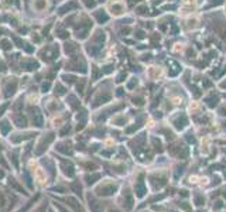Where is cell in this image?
I'll use <instances>...</instances> for the list:
<instances>
[{
  "instance_id": "obj_4",
  "label": "cell",
  "mask_w": 226,
  "mask_h": 212,
  "mask_svg": "<svg viewBox=\"0 0 226 212\" xmlns=\"http://www.w3.org/2000/svg\"><path fill=\"white\" fill-rule=\"evenodd\" d=\"M89 208H91L92 212H102L101 205H99V202L96 200H91L89 198Z\"/></svg>"
},
{
  "instance_id": "obj_6",
  "label": "cell",
  "mask_w": 226,
  "mask_h": 212,
  "mask_svg": "<svg viewBox=\"0 0 226 212\" xmlns=\"http://www.w3.org/2000/svg\"><path fill=\"white\" fill-rule=\"evenodd\" d=\"M34 6H35V9L43 10V9H45V7H47V2H45V0H35Z\"/></svg>"
},
{
  "instance_id": "obj_1",
  "label": "cell",
  "mask_w": 226,
  "mask_h": 212,
  "mask_svg": "<svg viewBox=\"0 0 226 212\" xmlns=\"http://www.w3.org/2000/svg\"><path fill=\"white\" fill-rule=\"evenodd\" d=\"M117 190L116 182L113 181H105L96 188V194L98 195H102V197H110L115 194V191Z\"/></svg>"
},
{
  "instance_id": "obj_7",
  "label": "cell",
  "mask_w": 226,
  "mask_h": 212,
  "mask_svg": "<svg viewBox=\"0 0 226 212\" xmlns=\"http://www.w3.org/2000/svg\"><path fill=\"white\" fill-rule=\"evenodd\" d=\"M109 212H120V211H119V209H116V208H110Z\"/></svg>"
},
{
  "instance_id": "obj_3",
  "label": "cell",
  "mask_w": 226,
  "mask_h": 212,
  "mask_svg": "<svg viewBox=\"0 0 226 212\" xmlns=\"http://www.w3.org/2000/svg\"><path fill=\"white\" fill-rule=\"evenodd\" d=\"M196 3V0H184V3H182V9H181V12L182 13H186V10H192V7L195 6Z\"/></svg>"
},
{
  "instance_id": "obj_8",
  "label": "cell",
  "mask_w": 226,
  "mask_h": 212,
  "mask_svg": "<svg viewBox=\"0 0 226 212\" xmlns=\"http://www.w3.org/2000/svg\"><path fill=\"white\" fill-rule=\"evenodd\" d=\"M3 177H4V172L2 171V170H0V178H3Z\"/></svg>"
},
{
  "instance_id": "obj_2",
  "label": "cell",
  "mask_w": 226,
  "mask_h": 212,
  "mask_svg": "<svg viewBox=\"0 0 226 212\" xmlns=\"http://www.w3.org/2000/svg\"><path fill=\"white\" fill-rule=\"evenodd\" d=\"M34 178H35V181L38 182L40 185H45V182H47L45 171H44L43 168H37V170H34Z\"/></svg>"
},
{
  "instance_id": "obj_5",
  "label": "cell",
  "mask_w": 226,
  "mask_h": 212,
  "mask_svg": "<svg viewBox=\"0 0 226 212\" xmlns=\"http://www.w3.org/2000/svg\"><path fill=\"white\" fill-rule=\"evenodd\" d=\"M7 204H9V198H7V195L3 192V191H0V208H6Z\"/></svg>"
}]
</instances>
